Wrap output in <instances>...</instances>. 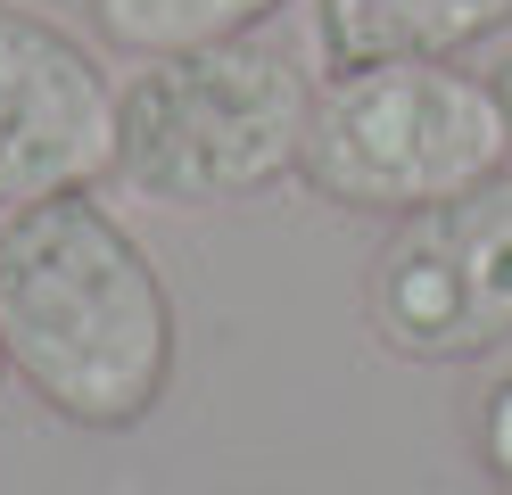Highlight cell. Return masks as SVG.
Masks as SVG:
<instances>
[{"mask_svg": "<svg viewBox=\"0 0 512 495\" xmlns=\"http://www.w3.org/2000/svg\"><path fill=\"white\" fill-rule=\"evenodd\" d=\"M298 174L339 215H422L512 174V99L455 58L347 66L314 91Z\"/></svg>", "mask_w": 512, "mask_h": 495, "instance_id": "3", "label": "cell"}, {"mask_svg": "<svg viewBox=\"0 0 512 495\" xmlns=\"http://www.w3.org/2000/svg\"><path fill=\"white\" fill-rule=\"evenodd\" d=\"M0 380H9V347H0Z\"/></svg>", "mask_w": 512, "mask_h": 495, "instance_id": "10", "label": "cell"}, {"mask_svg": "<svg viewBox=\"0 0 512 495\" xmlns=\"http://www.w3.org/2000/svg\"><path fill=\"white\" fill-rule=\"evenodd\" d=\"M364 322L397 363H488L512 347V174L397 215L364 264Z\"/></svg>", "mask_w": 512, "mask_h": 495, "instance_id": "4", "label": "cell"}, {"mask_svg": "<svg viewBox=\"0 0 512 495\" xmlns=\"http://www.w3.org/2000/svg\"><path fill=\"white\" fill-rule=\"evenodd\" d=\"M116 174V83L100 50L42 9L0 0V207Z\"/></svg>", "mask_w": 512, "mask_h": 495, "instance_id": "5", "label": "cell"}, {"mask_svg": "<svg viewBox=\"0 0 512 495\" xmlns=\"http://www.w3.org/2000/svg\"><path fill=\"white\" fill-rule=\"evenodd\" d=\"M512 25V0H314V50L331 75L389 58H463Z\"/></svg>", "mask_w": 512, "mask_h": 495, "instance_id": "6", "label": "cell"}, {"mask_svg": "<svg viewBox=\"0 0 512 495\" xmlns=\"http://www.w3.org/2000/svg\"><path fill=\"white\" fill-rule=\"evenodd\" d=\"M314 124V83L290 50L232 42L141 58L116 83V174L157 207H232L298 174Z\"/></svg>", "mask_w": 512, "mask_h": 495, "instance_id": "2", "label": "cell"}, {"mask_svg": "<svg viewBox=\"0 0 512 495\" xmlns=\"http://www.w3.org/2000/svg\"><path fill=\"white\" fill-rule=\"evenodd\" d=\"M0 347H9V372L75 429H141L166 405L174 289L100 198V182L9 207Z\"/></svg>", "mask_w": 512, "mask_h": 495, "instance_id": "1", "label": "cell"}, {"mask_svg": "<svg viewBox=\"0 0 512 495\" xmlns=\"http://www.w3.org/2000/svg\"><path fill=\"white\" fill-rule=\"evenodd\" d=\"M290 0H100V42L124 58H166L199 42H232L281 17Z\"/></svg>", "mask_w": 512, "mask_h": 495, "instance_id": "7", "label": "cell"}, {"mask_svg": "<svg viewBox=\"0 0 512 495\" xmlns=\"http://www.w3.org/2000/svg\"><path fill=\"white\" fill-rule=\"evenodd\" d=\"M496 83H504V99H512V66H504V75H496Z\"/></svg>", "mask_w": 512, "mask_h": 495, "instance_id": "9", "label": "cell"}, {"mask_svg": "<svg viewBox=\"0 0 512 495\" xmlns=\"http://www.w3.org/2000/svg\"><path fill=\"white\" fill-rule=\"evenodd\" d=\"M471 446H479V471L512 495V363L471 396Z\"/></svg>", "mask_w": 512, "mask_h": 495, "instance_id": "8", "label": "cell"}]
</instances>
